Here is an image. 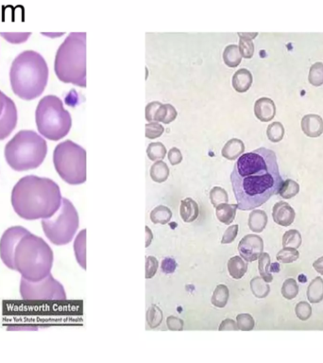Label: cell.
<instances>
[{"instance_id":"f1b7e54d","label":"cell","mask_w":323,"mask_h":363,"mask_svg":"<svg viewBox=\"0 0 323 363\" xmlns=\"http://www.w3.org/2000/svg\"><path fill=\"white\" fill-rule=\"evenodd\" d=\"M251 289L256 298H266L270 293V287L268 283L264 280L261 276H255L251 281Z\"/></svg>"},{"instance_id":"484cf974","label":"cell","mask_w":323,"mask_h":363,"mask_svg":"<svg viewBox=\"0 0 323 363\" xmlns=\"http://www.w3.org/2000/svg\"><path fill=\"white\" fill-rule=\"evenodd\" d=\"M151 177L156 183H164L169 177V167L163 160H158L151 167Z\"/></svg>"},{"instance_id":"ab89813d","label":"cell","mask_w":323,"mask_h":363,"mask_svg":"<svg viewBox=\"0 0 323 363\" xmlns=\"http://www.w3.org/2000/svg\"><path fill=\"white\" fill-rule=\"evenodd\" d=\"M0 35L13 45L25 43L31 37V32H0Z\"/></svg>"},{"instance_id":"5bb4252c","label":"cell","mask_w":323,"mask_h":363,"mask_svg":"<svg viewBox=\"0 0 323 363\" xmlns=\"http://www.w3.org/2000/svg\"><path fill=\"white\" fill-rule=\"evenodd\" d=\"M296 213L291 206L285 202H279L273 206V221L281 226L287 227L294 223Z\"/></svg>"},{"instance_id":"836d02e7","label":"cell","mask_w":323,"mask_h":363,"mask_svg":"<svg viewBox=\"0 0 323 363\" xmlns=\"http://www.w3.org/2000/svg\"><path fill=\"white\" fill-rule=\"evenodd\" d=\"M303 242L302 235L298 230L292 229L285 232L283 236V246L298 249Z\"/></svg>"},{"instance_id":"2e32d148","label":"cell","mask_w":323,"mask_h":363,"mask_svg":"<svg viewBox=\"0 0 323 363\" xmlns=\"http://www.w3.org/2000/svg\"><path fill=\"white\" fill-rule=\"evenodd\" d=\"M302 130L309 137H318L323 133V119L317 115H304L302 119Z\"/></svg>"},{"instance_id":"7a4b0ae2","label":"cell","mask_w":323,"mask_h":363,"mask_svg":"<svg viewBox=\"0 0 323 363\" xmlns=\"http://www.w3.org/2000/svg\"><path fill=\"white\" fill-rule=\"evenodd\" d=\"M62 201L61 189L53 180L35 175L20 179L12 191L14 212L27 221L52 217L60 209Z\"/></svg>"},{"instance_id":"ba28073f","label":"cell","mask_w":323,"mask_h":363,"mask_svg":"<svg viewBox=\"0 0 323 363\" xmlns=\"http://www.w3.org/2000/svg\"><path fill=\"white\" fill-rule=\"evenodd\" d=\"M55 170L69 185H82L86 182V151L71 140L58 144L53 153Z\"/></svg>"},{"instance_id":"e575fe53","label":"cell","mask_w":323,"mask_h":363,"mask_svg":"<svg viewBox=\"0 0 323 363\" xmlns=\"http://www.w3.org/2000/svg\"><path fill=\"white\" fill-rule=\"evenodd\" d=\"M146 154L152 161L163 160L166 155V149L161 142L151 143L146 149Z\"/></svg>"},{"instance_id":"b9f144b4","label":"cell","mask_w":323,"mask_h":363,"mask_svg":"<svg viewBox=\"0 0 323 363\" xmlns=\"http://www.w3.org/2000/svg\"><path fill=\"white\" fill-rule=\"evenodd\" d=\"M236 324L242 331H252L254 328L255 322L251 314L241 313L236 317Z\"/></svg>"},{"instance_id":"52a82bcc","label":"cell","mask_w":323,"mask_h":363,"mask_svg":"<svg viewBox=\"0 0 323 363\" xmlns=\"http://www.w3.org/2000/svg\"><path fill=\"white\" fill-rule=\"evenodd\" d=\"M39 134L48 140L58 141L66 136L72 127V118L62 100L47 95L40 100L35 111Z\"/></svg>"},{"instance_id":"7dc6e473","label":"cell","mask_w":323,"mask_h":363,"mask_svg":"<svg viewBox=\"0 0 323 363\" xmlns=\"http://www.w3.org/2000/svg\"><path fill=\"white\" fill-rule=\"evenodd\" d=\"M238 231H239V226L237 224H234V225H231L230 227H228L222 236V244H230V243L234 242L237 236Z\"/></svg>"},{"instance_id":"816d5d0a","label":"cell","mask_w":323,"mask_h":363,"mask_svg":"<svg viewBox=\"0 0 323 363\" xmlns=\"http://www.w3.org/2000/svg\"><path fill=\"white\" fill-rule=\"evenodd\" d=\"M218 330L219 331H237V330H239V328H238L235 321L232 320V319H226L219 325Z\"/></svg>"},{"instance_id":"60d3db41","label":"cell","mask_w":323,"mask_h":363,"mask_svg":"<svg viewBox=\"0 0 323 363\" xmlns=\"http://www.w3.org/2000/svg\"><path fill=\"white\" fill-rule=\"evenodd\" d=\"M299 293V286L294 278H288L284 282L282 287V295L285 299H294Z\"/></svg>"},{"instance_id":"603a6c76","label":"cell","mask_w":323,"mask_h":363,"mask_svg":"<svg viewBox=\"0 0 323 363\" xmlns=\"http://www.w3.org/2000/svg\"><path fill=\"white\" fill-rule=\"evenodd\" d=\"M227 267H228L230 275L235 280H238V279H241L247 273V263L241 256L236 255V256L230 258Z\"/></svg>"},{"instance_id":"db71d44e","label":"cell","mask_w":323,"mask_h":363,"mask_svg":"<svg viewBox=\"0 0 323 363\" xmlns=\"http://www.w3.org/2000/svg\"><path fill=\"white\" fill-rule=\"evenodd\" d=\"M313 267L316 270L317 273L323 275V256L319 257L318 259L313 263Z\"/></svg>"},{"instance_id":"8d00e7d4","label":"cell","mask_w":323,"mask_h":363,"mask_svg":"<svg viewBox=\"0 0 323 363\" xmlns=\"http://www.w3.org/2000/svg\"><path fill=\"white\" fill-rule=\"evenodd\" d=\"M300 257V253L297 249L290 248V247H284L276 255L277 261L285 264H289L298 260Z\"/></svg>"},{"instance_id":"9c48e42d","label":"cell","mask_w":323,"mask_h":363,"mask_svg":"<svg viewBox=\"0 0 323 363\" xmlns=\"http://www.w3.org/2000/svg\"><path fill=\"white\" fill-rule=\"evenodd\" d=\"M80 225L77 209L69 200L63 198L60 209L48 219L42 220L44 235L55 245L68 244Z\"/></svg>"},{"instance_id":"4316f807","label":"cell","mask_w":323,"mask_h":363,"mask_svg":"<svg viewBox=\"0 0 323 363\" xmlns=\"http://www.w3.org/2000/svg\"><path fill=\"white\" fill-rule=\"evenodd\" d=\"M241 60L242 55L238 45H230L225 47L223 51V61L229 67H236L240 64Z\"/></svg>"},{"instance_id":"bcb514c9","label":"cell","mask_w":323,"mask_h":363,"mask_svg":"<svg viewBox=\"0 0 323 363\" xmlns=\"http://www.w3.org/2000/svg\"><path fill=\"white\" fill-rule=\"evenodd\" d=\"M159 262L154 256H147L146 258V279H152V277L157 273Z\"/></svg>"},{"instance_id":"d6986e66","label":"cell","mask_w":323,"mask_h":363,"mask_svg":"<svg viewBox=\"0 0 323 363\" xmlns=\"http://www.w3.org/2000/svg\"><path fill=\"white\" fill-rule=\"evenodd\" d=\"M74 252L79 265L86 270V230L79 233L74 242Z\"/></svg>"},{"instance_id":"f6af8a7d","label":"cell","mask_w":323,"mask_h":363,"mask_svg":"<svg viewBox=\"0 0 323 363\" xmlns=\"http://www.w3.org/2000/svg\"><path fill=\"white\" fill-rule=\"evenodd\" d=\"M295 313L301 321H307L312 315V306L307 302H300L295 307Z\"/></svg>"},{"instance_id":"9f6ffc18","label":"cell","mask_w":323,"mask_h":363,"mask_svg":"<svg viewBox=\"0 0 323 363\" xmlns=\"http://www.w3.org/2000/svg\"><path fill=\"white\" fill-rule=\"evenodd\" d=\"M64 33H48V32H43L42 35H44V36H47L49 38H57V37H60L62 36Z\"/></svg>"},{"instance_id":"1f68e13d","label":"cell","mask_w":323,"mask_h":363,"mask_svg":"<svg viewBox=\"0 0 323 363\" xmlns=\"http://www.w3.org/2000/svg\"><path fill=\"white\" fill-rule=\"evenodd\" d=\"M164 318L163 311L159 306L152 305L146 311V323L151 328H156L162 324Z\"/></svg>"},{"instance_id":"d6a6232c","label":"cell","mask_w":323,"mask_h":363,"mask_svg":"<svg viewBox=\"0 0 323 363\" xmlns=\"http://www.w3.org/2000/svg\"><path fill=\"white\" fill-rule=\"evenodd\" d=\"M300 191V185L297 182L291 179H287L283 183L280 188L279 195L283 199H291L295 197Z\"/></svg>"},{"instance_id":"3957f363","label":"cell","mask_w":323,"mask_h":363,"mask_svg":"<svg viewBox=\"0 0 323 363\" xmlns=\"http://www.w3.org/2000/svg\"><path fill=\"white\" fill-rule=\"evenodd\" d=\"M48 66L34 51H25L13 60L10 82L13 93L24 101H33L44 93L48 82Z\"/></svg>"},{"instance_id":"9a60e30c","label":"cell","mask_w":323,"mask_h":363,"mask_svg":"<svg viewBox=\"0 0 323 363\" xmlns=\"http://www.w3.org/2000/svg\"><path fill=\"white\" fill-rule=\"evenodd\" d=\"M254 114L262 122L272 120L276 114L275 103L268 98H261L254 104Z\"/></svg>"},{"instance_id":"44dd1931","label":"cell","mask_w":323,"mask_h":363,"mask_svg":"<svg viewBox=\"0 0 323 363\" xmlns=\"http://www.w3.org/2000/svg\"><path fill=\"white\" fill-rule=\"evenodd\" d=\"M237 210V204H230L228 203L219 204L215 207V215L220 223L230 225L235 221Z\"/></svg>"},{"instance_id":"7bdbcfd3","label":"cell","mask_w":323,"mask_h":363,"mask_svg":"<svg viewBox=\"0 0 323 363\" xmlns=\"http://www.w3.org/2000/svg\"><path fill=\"white\" fill-rule=\"evenodd\" d=\"M240 36L239 39V51H240L242 57L250 59V58L254 56V45L253 43V39L247 38L245 36H242L240 34H238Z\"/></svg>"},{"instance_id":"7c38bea8","label":"cell","mask_w":323,"mask_h":363,"mask_svg":"<svg viewBox=\"0 0 323 363\" xmlns=\"http://www.w3.org/2000/svg\"><path fill=\"white\" fill-rule=\"evenodd\" d=\"M16 105L11 98L0 90V140L6 139L17 125Z\"/></svg>"},{"instance_id":"cb8c5ba5","label":"cell","mask_w":323,"mask_h":363,"mask_svg":"<svg viewBox=\"0 0 323 363\" xmlns=\"http://www.w3.org/2000/svg\"><path fill=\"white\" fill-rule=\"evenodd\" d=\"M307 299L312 304L320 303L323 300V280L321 277H316L311 281L307 287Z\"/></svg>"},{"instance_id":"6f0895ef","label":"cell","mask_w":323,"mask_h":363,"mask_svg":"<svg viewBox=\"0 0 323 363\" xmlns=\"http://www.w3.org/2000/svg\"><path fill=\"white\" fill-rule=\"evenodd\" d=\"M238 34L251 39H254V37H256L258 35V33H238Z\"/></svg>"},{"instance_id":"6da1fadb","label":"cell","mask_w":323,"mask_h":363,"mask_svg":"<svg viewBox=\"0 0 323 363\" xmlns=\"http://www.w3.org/2000/svg\"><path fill=\"white\" fill-rule=\"evenodd\" d=\"M231 182L237 208L254 210L279 194L284 181L275 153L259 148L242 154L235 164Z\"/></svg>"},{"instance_id":"8fae6325","label":"cell","mask_w":323,"mask_h":363,"mask_svg":"<svg viewBox=\"0 0 323 363\" xmlns=\"http://www.w3.org/2000/svg\"><path fill=\"white\" fill-rule=\"evenodd\" d=\"M30 231L21 227L13 226L7 229L0 239V257L7 267L14 270V252L21 238L29 234Z\"/></svg>"},{"instance_id":"11a10c76","label":"cell","mask_w":323,"mask_h":363,"mask_svg":"<svg viewBox=\"0 0 323 363\" xmlns=\"http://www.w3.org/2000/svg\"><path fill=\"white\" fill-rule=\"evenodd\" d=\"M146 248L150 247V245L152 244V239H153V234H152V231L148 226H146Z\"/></svg>"},{"instance_id":"f5cc1de1","label":"cell","mask_w":323,"mask_h":363,"mask_svg":"<svg viewBox=\"0 0 323 363\" xmlns=\"http://www.w3.org/2000/svg\"><path fill=\"white\" fill-rule=\"evenodd\" d=\"M161 105V103L158 102H153L148 103L146 107V120L152 122L154 120V115L157 111L159 106Z\"/></svg>"},{"instance_id":"74e56055","label":"cell","mask_w":323,"mask_h":363,"mask_svg":"<svg viewBox=\"0 0 323 363\" xmlns=\"http://www.w3.org/2000/svg\"><path fill=\"white\" fill-rule=\"evenodd\" d=\"M210 201L214 207H216L219 204L228 203V193L224 188L219 186H215L210 191Z\"/></svg>"},{"instance_id":"d4e9b609","label":"cell","mask_w":323,"mask_h":363,"mask_svg":"<svg viewBox=\"0 0 323 363\" xmlns=\"http://www.w3.org/2000/svg\"><path fill=\"white\" fill-rule=\"evenodd\" d=\"M177 111L172 106L171 104H162L159 106L155 115L154 120L157 122H163L165 124H168L172 121L175 120L177 117Z\"/></svg>"},{"instance_id":"ffe728a7","label":"cell","mask_w":323,"mask_h":363,"mask_svg":"<svg viewBox=\"0 0 323 363\" xmlns=\"http://www.w3.org/2000/svg\"><path fill=\"white\" fill-rule=\"evenodd\" d=\"M245 152V145L243 141L237 138H233L229 140L222 149L221 154L223 157L228 160H235L239 158Z\"/></svg>"},{"instance_id":"277c9868","label":"cell","mask_w":323,"mask_h":363,"mask_svg":"<svg viewBox=\"0 0 323 363\" xmlns=\"http://www.w3.org/2000/svg\"><path fill=\"white\" fill-rule=\"evenodd\" d=\"M53 252L40 236L31 232L21 238L14 252V271L27 280H41L51 274Z\"/></svg>"},{"instance_id":"7402d4cb","label":"cell","mask_w":323,"mask_h":363,"mask_svg":"<svg viewBox=\"0 0 323 363\" xmlns=\"http://www.w3.org/2000/svg\"><path fill=\"white\" fill-rule=\"evenodd\" d=\"M267 220H268L267 215L265 211L255 209L253 212H251L249 216L247 224L250 229L254 233H261L266 228Z\"/></svg>"},{"instance_id":"681fc988","label":"cell","mask_w":323,"mask_h":363,"mask_svg":"<svg viewBox=\"0 0 323 363\" xmlns=\"http://www.w3.org/2000/svg\"><path fill=\"white\" fill-rule=\"evenodd\" d=\"M161 269L165 274H173L177 269V262L172 257H165L162 261Z\"/></svg>"},{"instance_id":"ac0fdd59","label":"cell","mask_w":323,"mask_h":363,"mask_svg":"<svg viewBox=\"0 0 323 363\" xmlns=\"http://www.w3.org/2000/svg\"><path fill=\"white\" fill-rule=\"evenodd\" d=\"M200 214V208L196 202L191 199L186 198L182 200L181 207H180V215L184 223H193L195 222Z\"/></svg>"},{"instance_id":"4fadbf2b","label":"cell","mask_w":323,"mask_h":363,"mask_svg":"<svg viewBox=\"0 0 323 363\" xmlns=\"http://www.w3.org/2000/svg\"><path fill=\"white\" fill-rule=\"evenodd\" d=\"M264 251L263 238L258 235H247L238 244V252L241 257L247 262H254L259 258Z\"/></svg>"},{"instance_id":"83f0119b","label":"cell","mask_w":323,"mask_h":363,"mask_svg":"<svg viewBox=\"0 0 323 363\" xmlns=\"http://www.w3.org/2000/svg\"><path fill=\"white\" fill-rule=\"evenodd\" d=\"M172 219V211L165 205H159L151 213V220L154 224L165 225L169 223Z\"/></svg>"},{"instance_id":"f907efd6","label":"cell","mask_w":323,"mask_h":363,"mask_svg":"<svg viewBox=\"0 0 323 363\" xmlns=\"http://www.w3.org/2000/svg\"><path fill=\"white\" fill-rule=\"evenodd\" d=\"M168 160L172 166H176L183 161V154L178 148H172L167 154Z\"/></svg>"},{"instance_id":"8992f818","label":"cell","mask_w":323,"mask_h":363,"mask_svg":"<svg viewBox=\"0 0 323 363\" xmlns=\"http://www.w3.org/2000/svg\"><path fill=\"white\" fill-rule=\"evenodd\" d=\"M47 153V144L40 134L32 130H22L7 143L4 155L8 165L15 172L37 168L43 164Z\"/></svg>"},{"instance_id":"e0dca14e","label":"cell","mask_w":323,"mask_h":363,"mask_svg":"<svg viewBox=\"0 0 323 363\" xmlns=\"http://www.w3.org/2000/svg\"><path fill=\"white\" fill-rule=\"evenodd\" d=\"M253 75L251 71L246 68H241L236 71L233 77V86L238 93H245L251 88L253 84Z\"/></svg>"},{"instance_id":"30bf717a","label":"cell","mask_w":323,"mask_h":363,"mask_svg":"<svg viewBox=\"0 0 323 363\" xmlns=\"http://www.w3.org/2000/svg\"><path fill=\"white\" fill-rule=\"evenodd\" d=\"M20 294L25 301H64L66 293L64 287L51 274L41 280L29 281L21 278Z\"/></svg>"},{"instance_id":"c3c4849f","label":"cell","mask_w":323,"mask_h":363,"mask_svg":"<svg viewBox=\"0 0 323 363\" xmlns=\"http://www.w3.org/2000/svg\"><path fill=\"white\" fill-rule=\"evenodd\" d=\"M167 328L172 331H182L184 330V322L176 316H168L166 319Z\"/></svg>"},{"instance_id":"5b68a950","label":"cell","mask_w":323,"mask_h":363,"mask_svg":"<svg viewBox=\"0 0 323 363\" xmlns=\"http://www.w3.org/2000/svg\"><path fill=\"white\" fill-rule=\"evenodd\" d=\"M54 70L64 83L86 86V34L70 33L58 49Z\"/></svg>"},{"instance_id":"ee69618b","label":"cell","mask_w":323,"mask_h":363,"mask_svg":"<svg viewBox=\"0 0 323 363\" xmlns=\"http://www.w3.org/2000/svg\"><path fill=\"white\" fill-rule=\"evenodd\" d=\"M165 131V128L157 121H152L146 125V136L150 139H154L161 136Z\"/></svg>"},{"instance_id":"4dcf8cb0","label":"cell","mask_w":323,"mask_h":363,"mask_svg":"<svg viewBox=\"0 0 323 363\" xmlns=\"http://www.w3.org/2000/svg\"><path fill=\"white\" fill-rule=\"evenodd\" d=\"M270 266H271L270 256L267 253H262L258 258V270L261 277L267 283H270L273 281Z\"/></svg>"},{"instance_id":"d590c367","label":"cell","mask_w":323,"mask_h":363,"mask_svg":"<svg viewBox=\"0 0 323 363\" xmlns=\"http://www.w3.org/2000/svg\"><path fill=\"white\" fill-rule=\"evenodd\" d=\"M267 138L273 143H278L284 138L285 135V128L280 122H273L268 125L266 130Z\"/></svg>"},{"instance_id":"f546056e","label":"cell","mask_w":323,"mask_h":363,"mask_svg":"<svg viewBox=\"0 0 323 363\" xmlns=\"http://www.w3.org/2000/svg\"><path fill=\"white\" fill-rule=\"evenodd\" d=\"M229 296H230V292L228 287L223 284L217 285V287H215L212 295V299H211L212 305L218 308H223L228 303Z\"/></svg>"},{"instance_id":"f35d334b","label":"cell","mask_w":323,"mask_h":363,"mask_svg":"<svg viewBox=\"0 0 323 363\" xmlns=\"http://www.w3.org/2000/svg\"><path fill=\"white\" fill-rule=\"evenodd\" d=\"M309 83L314 86H320L323 84V64L316 63L311 66L308 76Z\"/></svg>"}]
</instances>
